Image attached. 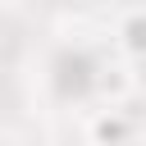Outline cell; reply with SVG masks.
I'll list each match as a JSON object with an SVG mask.
<instances>
[{"instance_id":"7a4b0ae2","label":"cell","mask_w":146,"mask_h":146,"mask_svg":"<svg viewBox=\"0 0 146 146\" xmlns=\"http://www.w3.org/2000/svg\"><path fill=\"white\" fill-rule=\"evenodd\" d=\"M114 50L123 55V64H128V68H137V64H141V50H146V14H141L137 5L119 14V27H114Z\"/></svg>"},{"instance_id":"6da1fadb","label":"cell","mask_w":146,"mask_h":146,"mask_svg":"<svg viewBox=\"0 0 146 146\" xmlns=\"http://www.w3.org/2000/svg\"><path fill=\"white\" fill-rule=\"evenodd\" d=\"M132 132H137V119L123 105H96L82 119L87 146H132Z\"/></svg>"},{"instance_id":"3957f363","label":"cell","mask_w":146,"mask_h":146,"mask_svg":"<svg viewBox=\"0 0 146 146\" xmlns=\"http://www.w3.org/2000/svg\"><path fill=\"white\" fill-rule=\"evenodd\" d=\"M0 5H5V0H0Z\"/></svg>"}]
</instances>
